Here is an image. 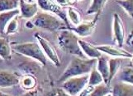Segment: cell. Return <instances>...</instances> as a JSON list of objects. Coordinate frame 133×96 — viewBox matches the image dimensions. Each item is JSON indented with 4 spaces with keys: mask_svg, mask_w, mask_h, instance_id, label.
<instances>
[{
    "mask_svg": "<svg viewBox=\"0 0 133 96\" xmlns=\"http://www.w3.org/2000/svg\"><path fill=\"white\" fill-rule=\"evenodd\" d=\"M97 63V59H83L79 58H74L70 61L69 66L65 68L62 75L58 80L59 82L65 81L67 79L74 76H79L89 74Z\"/></svg>",
    "mask_w": 133,
    "mask_h": 96,
    "instance_id": "cell-1",
    "label": "cell"
},
{
    "mask_svg": "<svg viewBox=\"0 0 133 96\" xmlns=\"http://www.w3.org/2000/svg\"><path fill=\"white\" fill-rule=\"evenodd\" d=\"M59 47L65 52L75 55L77 58L85 59V55L79 45V38L70 30H63L58 35Z\"/></svg>",
    "mask_w": 133,
    "mask_h": 96,
    "instance_id": "cell-2",
    "label": "cell"
},
{
    "mask_svg": "<svg viewBox=\"0 0 133 96\" xmlns=\"http://www.w3.org/2000/svg\"><path fill=\"white\" fill-rule=\"evenodd\" d=\"M31 23L33 26L49 31H56L65 27L63 21H61L56 16L47 12L37 13L31 19Z\"/></svg>",
    "mask_w": 133,
    "mask_h": 96,
    "instance_id": "cell-3",
    "label": "cell"
},
{
    "mask_svg": "<svg viewBox=\"0 0 133 96\" xmlns=\"http://www.w3.org/2000/svg\"><path fill=\"white\" fill-rule=\"evenodd\" d=\"M12 49L22 55L35 59L43 66L46 64V56L45 55L39 44L34 42L16 44L12 45Z\"/></svg>",
    "mask_w": 133,
    "mask_h": 96,
    "instance_id": "cell-4",
    "label": "cell"
},
{
    "mask_svg": "<svg viewBox=\"0 0 133 96\" xmlns=\"http://www.w3.org/2000/svg\"><path fill=\"white\" fill-rule=\"evenodd\" d=\"M88 81L89 74L71 77L63 82L62 90L71 96H78L88 85Z\"/></svg>",
    "mask_w": 133,
    "mask_h": 96,
    "instance_id": "cell-5",
    "label": "cell"
},
{
    "mask_svg": "<svg viewBox=\"0 0 133 96\" xmlns=\"http://www.w3.org/2000/svg\"><path fill=\"white\" fill-rule=\"evenodd\" d=\"M35 37L37 39L38 44L42 48L43 53H45V56H47V58L51 61L56 66H59L61 65V60H59V58L57 54V52L56 51L55 48L51 45L49 41L42 37V35H40L38 33L35 34Z\"/></svg>",
    "mask_w": 133,
    "mask_h": 96,
    "instance_id": "cell-6",
    "label": "cell"
},
{
    "mask_svg": "<svg viewBox=\"0 0 133 96\" xmlns=\"http://www.w3.org/2000/svg\"><path fill=\"white\" fill-rule=\"evenodd\" d=\"M38 4V7L44 11H47L52 12L55 16L59 17L61 21L67 22V15L66 11L63 9L61 6H59L56 3V1H51V0H39L36 2Z\"/></svg>",
    "mask_w": 133,
    "mask_h": 96,
    "instance_id": "cell-7",
    "label": "cell"
},
{
    "mask_svg": "<svg viewBox=\"0 0 133 96\" xmlns=\"http://www.w3.org/2000/svg\"><path fill=\"white\" fill-rule=\"evenodd\" d=\"M98 17L99 15H96L93 21L81 22L79 26H73L70 28V30L73 32H75L78 35L81 36V37H86V36L91 35L95 30L96 22L98 19Z\"/></svg>",
    "mask_w": 133,
    "mask_h": 96,
    "instance_id": "cell-8",
    "label": "cell"
},
{
    "mask_svg": "<svg viewBox=\"0 0 133 96\" xmlns=\"http://www.w3.org/2000/svg\"><path fill=\"white\" fill-rule=\"evenodd\" d=\"M98 51L101 53H105L106 54H108L110 56L116 57L118 58H130L131 59L133 58V54L127 50L123 49L122 48L112 46V45H99V46H96Z\"/></svg>",
    "mask_w": 133,
    "mask_h": 96,
    "instance_id": "cell-9",
    "label": "cell"
},
{
    "mask_svg": "<svg viewBox=\"0 0 133 96\" xmlns=\"http://www.w3.org/2000/svg\"><path fill=\"white\" fill-rule=\"evenodd\" d=\"M19 11L22 18L25 19H32L37 14L39 11V7L37 3L29 2L21 0L19 3Z\"/></svg>",
    "mask_w": 133,
    "mask_h": 96,
    "instance_id": "cell-10",
    "label": "cell"
},
{
    "mask_svg": "<svg viewBox=\"0 0 133 96\" xmlns=\"http://www.w3.org/2000/svg\"><path fill=\"white\" fill-rule=\"evenodd\" d=\"M113 33L114 39L118 44V47L122 48L125 41V32L122 21L117 13L113 14Z\"/></svg>",
    "mask_w": 133,
    "mask_h": 96,
    "instance_id": "cell-11",
    "label": "cell"
},
{
    "mask_svg": "<svg viewBox=\"0 0 133 96\" xmlns=\"http://www.w3.org/2000/svg\"><path fill=\"white\" fill-rule=\"evenodd\" d=\"M20 82V77L15 73L6 71H0V87L7 88L17 85Z\"/></svg>",
    "mask_w": 133,
    "mask_h": 96,
    "instance_id": "cell-12",
    "label": "cell"
},
{
    "mask_svg": "<svg viewBox=\"0 0 133 96\" xmlns=\"http://www.w3.org/2000/svg\"><path fill=\"white\" fill-rule=\"evenodd\" d=\"M79 45L84 55L89 57L90 59H98V58L102 57V53L96 49V46H94L89 42H86L83 39H79Z\"/></svg>",
    "mask_w": 133,
    "mask_h": 96,
    "instance_id": "cell-13",
    "label": "cell"
},
{
    "mask_svg": "<svg viewBox=\"0 0 133 96\" xmlns=\"http://www.w3.org/2000/svg\"><path fill=\"white\" fill-rule=\"evenodd\" d=\"M97 70L100 73L103 79V83L109 86V69H108V59L105 57H100L97 59Z\"/></svg>",
    "mask_w": 133,
    "mask_h": 96,
    "instance_id": "cell-14",
    "label": "cell"
},
{
    "mask_svg": "<svg viewBox=\"0 0 133 96\" xmlns=\"http://www.w3.org/2000/svg\"><path fill=\"white\" fill-rule=\"evenodd\" d=\"M20 14L19 9L16 10L0 12V34H5V30L8 24L13 18Z\"/></svg>",
    "mask_w": 133,
    "mask_h": 96,
    "instance_id": "cell-15",
    "label": "cell"
},
{
    "mask_svg": "<svg viewBox=\"0 0 133 96\" xmlns=\"http://www.w3.org/2000/svg\"><path fill=\"white\" fill-rule=\"evenodd\" d=\"M112 96H133V85L120 82L114 85Z\"/></svg>",
    "mask_w": 133,
    "mask_h": 96,
    "instance_id": "cell-16",
    "label": "cell"
},
{
    "mask_svg": "<svg viewBox=\"0 0 133 96\" xmlns=\"http://www.w3.org/2000/svg\"><path fill=\"white\" fill-rule=\"evenodd\" d=\"M19 83L22 89H24L27 91H30L35 90L37 81H36V79L35 78L34 76L31 74H26L20 79Z\"/></svg>",
    "mask_w": 133,
    "mask_h": 96,
    "instance_id": "cell-17",
    "label": "cell"
},
{
    "mask_svg": "<svg viewBox=\"0 0 133 96\" xmlns=\"http://www.w3.org/2000/svg\"><path fill=\"white\" fill-rule=\"evenodd\" d=\"M122 60L121 58H109L108 59V69H109V84L111 83L112 80L115 75L119 71L121 66Z\"/></svg>",
    "mask_w": 133,
    "mask_h": 96,
    "instance_id": "cell-18",
    "label": "cell"
},
{
    "mask_svg": "<svg viewBox=\"0 0 133 96\" xmlns=\"http://www.w3.org/2000/svg\"><path fill=\"white\" fill-rule=\"evenodd\" d=\"M133 72H132V67H127L122 68L119 71L117 76V80L120 82L123 83H127L130 85H133Z\"/></svg>",
    "mask_w": 133,
    "mask_h": 96,
    "instance_id": "cell-19",
    "label": "cell"
},
{
    "mask_svg": "<svg viewBox=\"0 0 133 96\" xmlns=\"http://www.w3.org/2000/svg\"><path fill=\"white\" fill-rule=\"evenodd\" d=\"M106 3H107L106 0H94V1L91 3L89 7L86 12V14L90 15L96 13V15H100L101 12H102L103 8Z\"/></svg>",
    "mask_w": 133,
    "mask_h": 96,
    "instance_id": "cell-20",
    "label": "cell"
},
{
    "mask_svg": "<svg viewBox=\"0 0 133 96\" xmlns=\"http://www.w3.org/2000/svg\"><path fill=\"white\" fill-rule=\"evenodd\" d=\"M12 49L9 42L4 38L0 37V57L3 59L8 60L11 58Z\"/></svg>",
    "mask_w": 133,
    "mask_h": 96,
    "instance_id": "cell-21",
    "label": "cell"
},
{
    "mask_svg": "<svg viewBox=\"0 0 133 96\" xmlns=\"http://www.w3.org/2000/svg\"><path fill=\"white\" fill-rule=\"evenodd\" d=\"M20 1L17 0H0V12L18 9Z\"/></svg>",
    "mask_w": 133,
    "mask_h": 96,
    "instance_id": "cell-22",
    "label": "cell"
},
{
    "mask_svg": "<svg viewBox=\"0 0 133 96\" xmlns=\"http://www.w3.org/2000/svg\"><path fill=\"white\" fill-rule=\"evenodd\" d=\"M102 83H103V79L102 76L100 75L98 70L95 67H94L92 71L89 72L88 85L91 86H97Z\"/></svg>",
    "mask_w": 133,
    "mask_h": 96,
    "instance_id": "cell-23",
    "label": "cell"
},
{
    "mask_svg": "<svg viewBox=\"0 0 133 96\" xmlns=\"http://www.w3.org/2000/svg\"><path fill=\"white\" fill-rule=\"evenodd\" d=\"M66 15H67V19L69 18L74 26H77L81 23V17L79 15V13L73 7L71 6L67 7Z\"/></svg>",
    "mask_w": 133,
    "mask_h": 96,
    "instance_id": "cell-24",
    "label": "cell"
},
{
    "mask_svg": "<svg viewBox=\"0 0 133 96\" xmlns=\"http://www.w3.org/2000/svg\"><path fill=\"white\" fill-rule=\"evenodd\" d=\"M111 93L109 87L104 83L100 84L97 86H94L93 91L88 96H105Z\"/></svg>",
    "mask_w": 133,
    "mask_h": 96,
    "instance_id": "cell-25",
    "label": "cell"
},
{
    "mask_svg": "<svg viewBox=\"0 0 133 96\" xmlns=\"http://www.w3.org/2000/svg\"><path fill=\"white\" fill-rule=\"evenodd\" d=\"M116 3L124 9L130 17H133V2L131 0H117Z\"/></svg>",
    "mask_w": 133,
    "mask_h": 96,
    "instance_id": "cell-26",
    "label": "cell"
},
{
    "mask_svg": "<svg viewBox=\"0 0 133 96\" xmlns=\"http://www.w3.org/2000/svg\"><path fill=\"white\" fill-rule=\"evenodd\" d=\"M19 29V23H18V17H14L13 19L8 24L6 30H5V35H12L17 32Z\"/></svg>",
    "mask_w": 133,
    "mask_h": 96,
    "instance_id": "cell-27",
    "label": "cell"
},
{
    "mask_svg": "<svg viewBox=\"0 0 133 96\" xmlns=\"http://www.w3.org/2000/svg\"><path fill=\"white\" fill-rule=\"evenodd\" d=\"M94 88V86H91V85H87L86 87L81 91L80 94L78 95V96H88L92 92V91H93Z\"/></svg>",
    "mask_w": 133,
    "mask_h": 96,
    "instance_id": "cell-28",
    "label": "cell"
},
{
    "mask_svg": "<svg viewBox=\"0 0 133 96\" xmlns=\"http://www.w3.org/2000/svg\"><path fill=\"white\" fill-rule=\"evenodd\" d=\"M132 40H133V34H132V31H131L126 39V43L128 46L132 47Z\"/></svg>",
    "mask_w": 133,
    "mask_h": 96,
    "instance_id": "cell-29",
    "label": "cell"
},
{
    "mask_svg": "<svg viewBox=\"0 0 133 96\" xmlns=\"http://www.w3.org/2000/svg\"><path fill=\"white\" fill-rule=\"evenodd\" d=\"M56 96H71V95L67 94L65 91L62 89H58L56 91Z\"/></svg>",
    "mask_w": 133,
    "mask_h": 96,
    "instance_id": "cell-30",
    "label": "cell"
},
{
    "mask_svg": "<svg viewBox=\"0 0 133 96\" xmlns=\"http://www.w3.org/2000/svg\"><path fill=\"white\" fill-rule=\"evenodd\" d=\"M36 94H37V91L36 90H33L27 91V92L24 93L22 96H36Z\"/></svg>",
    "mask_w": 133,
    "mask_h": 96,
    "instance_id": "cell-31",
    "label": "cell"
},
{
    "mask_svg": "<svg viewBox=\"0 0 133 96\" xmlns=\"http://www.w3.org/2000/svg\"><path fill=\"white\" fill-rule=\"evenodd\" d=\"M44 96H56V91H52V92H49L45 94Z\"/></svg>",
    "mask_w": 133,
    "mask_h": 96,
    "instance_id": "cell-32",
    "label": "cell"
},
{
    "mask_svg": "<svg viewBox=\"0 0 133 96\" xmlns=\"http://www.w3.org/2000/svg\"><path fill=\"white\" fill-rule=\"evenodd\" d=\"M0 96H12L9 94H7V93H4V92H2V91H0Z\"/></svg>",
    "mask_w": 133,
    "mask_h": 96,
    "instance_id": "cell-33",
    "label": "cell"
},
{
    "mask_svg": "<svg viewBox=\"0 0 133 96\" xmlns=\"http://www.w3.org/2000/svg\"><path fill=\"white\" fill-rule=\"evenodd\" d=\"M105 96H112V94H111V93H110V94H108L107 95H105Z\"/></svg>",
    "mask_w": 133,
    "mask_h": 96,
    "instance_id": "cell-34",
    "label": "cell"
}]
</instances>
